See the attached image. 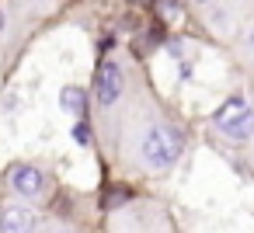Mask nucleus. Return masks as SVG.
<instances>
[{"instance_id": "1", "label": "nucleus", "mask_w": 254, "mask_h": 233, "mask_svg": "<svg viewBox=\"0 0 254 233\" xmlns=\"http://www.w3.org/2000/svg\"><path fill=\"white\" fill-rule=\"evenodd\" d=\"M98 129L108 143V157L136 177H167L188 150V125L143 73Z\"/></svg>"}, {"instance_id": "2", "label": "nucleus", "mask_w": 254, "mask_h": 233, "mask_svg": "<svg viewBox=\"0 0 254 233\" xmlns=\"http://www.w3.org/2000/svg\"><path fill=\"white\" fill-rule=\"evenodd\" d=\"M139 77V66L122 56V53H108L101 63H98V73H94V87H91V101H94V118H108L122 98L129 94L132 80Z\"/></svg>"}, {"instance_id": "3", "label": "nucleus", "mask_w": 254, "mask_h": 233, "mask_svg": "<svg viewBox=\"0 0 254 233\" xmlns=\"http://www.w3.org/2000/svg\"><path fill=\"white\" fill-rule=\"evenodd\" d=\"M209 132H212V139H219L223 146H233V150H244L247 143H254V91L230 94L209 115Z\"/></svg>"}, {"instance_id": "4", "label": "nucleus", "mask_w": 254, "mask_h": 233, "mask_svg": "<svg viewBox=\"0 0 254 233\" xmlns=\"http://www.w3.org/2000/svg\"><path fill=\"white\" fill-rule=\"evenodd\" d=\"M7 191H11V198L28 202V205L39 209L53 198V174L39 160H18L7 171Z\"/></svg>"}, {"instance_id": "5", "label": "nucleus", "mask_w": 254, "mask_h": 233, "mask_svg": "<svg viewBox=\"0 0 254 233\" xmlns=\"http://www.w3.org/2000/svg\"><path fill=\"white\" fill-rule=\"evenodd\" d=\"M198 14L212 35L233 39L247 25V18H254V4L251 0H198Z\"/></svg>"}, {"instance_id": "6", "label": "nucleus", "mask_w": 254, "mask_h": 233, "mask_svg": "<svg viewBox=\"0 0 254 233\" xmlns=\"http://www.w3.org/2000/svg\"><path fill=\"white\" fill-rule=\"evenodd\" d=\"M122 219L129 223V233H178L174 216L160 202H132Z\"/></svg>"}, {"instance_id": "7", "label": "nucleus", "mask_w": 254, "mask_h": 233, "mask_svg": "<svg viewBox=\"0 0 254 233\" xmlns=\"http://www.w3.org/2000/svg\"><path fill=\"white\" fill-rule=\"evenodd\" d=\"M39 230H42V216L35 205L18 198L0 202V233H39Z\"/></svg>"}, {"instance_id": "8", "label": "nucleus", "mask_w": 254, "mask_h": 233, "mask_svg": "<svg viewBox=\"0 0 254 233\" xmlns=\"http://www.w3.org/2000/svg\"><path fill=\"white\" fill-rule=\"evenodd\" d=\"M233 59L254 73V18H247V25L233 35Z\"/></svg>"}, {"instance_id": "9", "label": "nucleus", "mask_w": 254, "mask_h": 233, "mask_svg": "<svg viewBox=\"0 0 254 233\" xmlns=\"http://www.w3.org/2000/svg\"><path fill=\"white\" fill-rule=\"evenodd\" d=\"M60 108H63L66 115L80 118V115L87 112V91H84V87H63V91H60Z\"/></svg>"}, {"instance_id": "10", "label": "nucleus", "mask_w": 254, "mask_h": 233, "mask_svg": "<svg viewBox=\"0 0 254 233\" xmlns=\"http://www.w3.org/2000/svg\"><path fill=\"white\" fill-rule=\"evenodd\" d=\"M39 233H80L73 223H53V226H42Z\"/></svg>"}, {"instance_id": "11", "label": "nucleus", "mask_w": 254, "mask_h": 233, "mask_svg": "<svg viewBox=\"0 0 254 233\" xmlns=\"http://www.w3.org/2000/svg\"><path fill=\"white\" fill-rule=\"evenodd\" d=\"M244 167L254 174V143H247V146H244Z\"/></svg>"}]
</instances>
